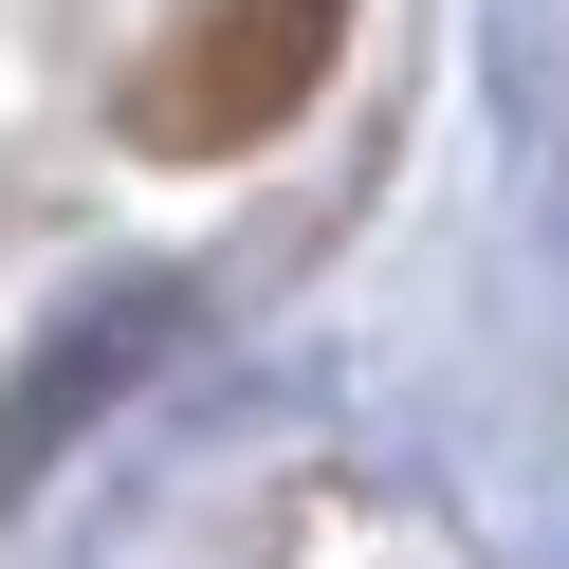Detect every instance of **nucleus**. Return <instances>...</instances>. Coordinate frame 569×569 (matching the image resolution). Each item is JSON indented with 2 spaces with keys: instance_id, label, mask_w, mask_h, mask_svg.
Returning <instances> with one entry per match:
<instances>
[{
  "instance_id": "nucleus-1",
  "label": "nucleus",
  "mask_w": 569,
  "mask_h": 569,
  "mask_svg": "<svg viewBox=\"0 0 569 569\" xmlns=\"http://www.w3.org/2000/svg\"><path fill=\"white\" fill-rule=\"evenodd\" d=\"M331 19H349V0H221V19L148 74V129H166V148H239V129H276V111L312 92V56H331Z\"/></svg>"
},
{
  "instance_id": "nucleus-2",
  "label": "nucleus",
  "mask_w": 569,
  "mask_h": 569,
  "mask_svg": "<svg viewBox=\"0 0 569 569\" xmlns=\"http://www.w3.org/2000/svg\"><path fill=\"white\" fill-rule=\"evenodd\" d=\"M148 349H166V295H92L74 331L19 368V405H0V478H38V459L92 422V386H111V368H148Z\"/></svg>"
}]
</instances>
